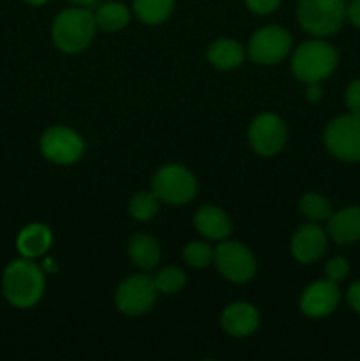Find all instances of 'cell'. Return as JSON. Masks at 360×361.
Segmentation results:
<instances>
[{"label":"cell","mask_w":360,"mask_h":361,"mask_svg":"<svg viewBox=\"0 0 360 361\" xmlns=\"http://www.w3.org/2000/svg\"><path fill=\"white\" fill-rule=\"evenodd\" d=\"M2 291L13 307L30 309L42 298L44 271L28 257L13 261L4 270Z\"/></svg>","instance_id":"cell-1"},{"label":"cell","mask_w":360,"mask_h":361,"mask_svg":"<svg viewBox=\"0 0 360 361\" xmlns=\"http://www.w3.org/2000/svg\"><path fill=\"white\" fill-rule=\"evenodd\" d=\"M95 14L88 7H71L56 14L52 27V37L56 48L64 53L83 51L95 34Z\"/></svg>","instance_id":"cell-2"},{"label":"cell","mask_w":360,"mask_h":361,"mask_svg":"<svg viewBox=\"0 0 360 361\" xmlns=\"http://www.w3.org/2000/svg\"><path fill=\"white\" fill-rule=\"evenodd\" d=\"M339 62L334 46L321 39L307 41L295 49L292 59V73L302 83H321L335 71Z\"/></svg>","instance_id":"cell-3"},{"label":"cell","mask_w":360,"mask_h":361,"mask_svg":"<svg viewBox=\"0 0 360 361\" xmlns=\"http://www.w3.org/2000/svg\"><path fill=\"white\" fill-rule=\"evenodd\" d=\"M296 18L307 34L314 37L332 35L348 18L346 0H299Z\"/></svg>","instance_id":"cell-4"},{"label":"cell","mask_w":360,"mask_h":361,"mask_svg":"<svg viewBox=\"0 0 360 361\" xmlns=\"http://www.w3.org/2000/svg\"><path fill=\"white\" fill-rule=\"evenodd\" d=\"M323 143L328 154L339 161H360V113L337 116L327 126Z\"/></svg>","instance_id":"cell-5"},{"label":"cell","mask_w":360,"mask_h":361,"mask_svg":"<svg viewBox=\"0 0 360 361\" xmlns=\"http://www.w3.org/2000/svg\"><path fill=\"white\" fill-rule=\"evenodd\" d=\"M152 192L169 204H186L196 196L198 183L193 173L184 166L169 164L152 176Z\"/></svg>","instance_id":"cell-6"},{"label":"cell","mask_w":360,"mask_h":361,"mask_svg":"<svg viewBox=\"0 0 360 361\" xmlns=\"http://www.w3.org/2000/svg\"><path fill=\"white\" fill-rule=\"evenodd\" d=\"M157 293L152 277L145 274L131 275L116 288L115 305L126 316H141L154 307Z\"/></svg>","instance_id":"cell-7"},{"label":"cell","mask_w":360,"mask_h":361,"mask_svg":"<svg viewBox=\"0 0 360 361\" xmlns=\"http://www.w3.org/2000/svg\"><path fill=\"white\" fill-rule=\"evenodd\" d=\"M214 263L222 277L235 284L249 282L256 274V259L246 245L239 242H222L214 249Z\"/></svg>","instance_id":"cell-8"},{"label":"cell","mask_w":360,"mask_h":361,"mask_svg":"<svg viewBox=\"0 0 360 361\" xmlns=\"http://www.w3.org/2000/svg\"><path fill=\"white\" fill-rule=\"evenodd\" d=\"M41 152L53 164L69 166L80 161L85 152V141L69 127H49L41 136Z\"/></svg>","instance_id":"cell-9"},{"label":"cell","mask_w":360,"mask_h":361,"mask_svg":"<svg viewBox=\"0 0 360 361\" xmlns=\"http://www.w3.org/2000/svg\"><path fill=\"white\" fill-rule=\"evenodd\" d=\"M292 49V35L286 28L275 27H263L258 32H254L249 41V53L251 60L261 66H274L286 59V55Z\"/></svg>","instance_id":"cell-10"},{"label":"cell","mask_w":360,"mask_h":361,"mask_svg":"<svg viewBox=\"0 0 360 361\" xmlns=\"http://www.w3.org/2000/svg\"><path fill=\"white\" fill-rule=\"evenodd\" d=\"M247 140H249L251 148L263 157L279 154L286 143L284 122L274 113L258 115L251 122Z\"/></svg>","instance_id":"cell-11"},{"label":"cell","mask_w":360,"mask_h":361,"mask_svg":"<svg viewBox=\"0 0 360 361\" xmlns=\"http://www.w3.org/2000/svg\"><path fill=\"white\" fill-rule=\"evenodd\" d=\"M341 293H339L337 282H332L328 279L325 281H316L304 289L300 296V309L306 316L321 319L327 317L337 309Z\"/></svg>","instance_id":"cell-12"},{"label":"cell","mask_w":360,"mask_h":361,"mask_svg":"<svg viewBox=\"0 0 360 361\" xmlns=\"http://www.w3.org/2000/svg\"><path fill=\"white\" fill-rule=\"evenodd\" d=\"M327 249V235L318 222L304 224L292 238V254L299 263L311 264L320 259Z\"/></svg>","instance_id":"cell-13"},{"label":"cell","mask_w":360,"mask_h":361,"mask_svg":"<svg viewBox=\"0 0 360 361\" xmlns=\"http://www.w3.org/2000/svg\"><path fill=\"white\" fill-rule=\"evenodd\" d=\"M221 324L224 331L232 337L244 338L253 335L260 326V312L254 305L246 302L229 303L221 316Z\"/></svg>","instance_id":"cell-14"},{"label":"cell","mask_w":360,"mask_h":361,"mask_svg":"<svg viewBox=\"0 0 360 361\" xmlns=\"http://www.w3.org/2000/svg\"><path fill=\"white\" fill-rule=\"evenodd\" d=\"M328 235L341 245L360 242V207H348L328 217Z\"/></svg>","instance_id":"cell-15"},{"label":"cell","mask_w":360,"mask_h":361,"mask_svg":"<svg viewBox=\"0 0 360 361\" xmlns=\"http://www.w3.org/2000/svg\"><path fill=\"white\" fill-rule=\"evenodd\" d=\"M194 226L208 240H224L232 235L233 224L228 215L217 207H201L194 215Z\"/></svg>","instance_id":"cell-16"},{"label":"cell","mask_w":360,"mask_h":361,"mask_svg":"<svg viewBox=\"0 0 360 361\" xmlns=\"http://www.w3.org/2000/svg\"><path fill=\"white\" fill-rule=\"evenodd\" d=\"M53 243V233L48 226L44 224H28L27 228H23L20 231L16 238V247L20 250V254L28 259H34V257L42 256L46 250L52 247Z\"/></svg>","instance_id":"cell-17"},{"label":"cell","mask_w":360,"mask_h":361,"mask_svg":"<svg viewBox=\"0 0 360 361\" xmlns=\"http://www.w3.org/2000/svg\"><path fill=\"white\" fill-rule=\"evenodd\" d=\"M207 59L215 69L232 71L242 66L246 51L233 39H217L207 49Z\"/></svg>","instance_id":"cell-18"},{"label":"cell","mask_w":360,"mask_h":361,"mask_svg":"<svg viewBox=\"0 0 360 361\" xmlns=\"http://www.w3.org/2000/svg\"><path fill=\"white\" fill-rule=\"evenodd\" d=\"M127 252L131 261L143 270L157 267L161 261V247L148 235H134L127 245Z\"/></svg>","instance_id":"cell-19"},{"label":"cell","mask_w":360,"mask_h":361,"mask_svg":"<svg viewBox=\"0 0 360 361\" xmlns=\"http://www.w3.org/2000/svg\"><path fill=\"white\" fill-rule=\"evenodd\" d=\"M133 9L145 25H161L172 16L175 0H133Z\"/></svg>","instance_id":"cell-20"},{"label":"cell","mask_w":360,"mask_h":361,"mask_svg":"<svg viewBox=\"0 0 360 361\" xmlns=\"http://www.w3.org/2000/svg\"><path fill=\"white\" fill-rule=\"evenodd\" d=\"M131 20V13L124 4L106 2L101 4L95 11V23L106 32H116L127 27Z\"/></svg>","instance_id":"cell-21"},{"label":"cell","mask_w":360,"mask_h":361,"mask_svg":"<svg viewBox=\"0 0 360 361\" xmlns=\"http://www.w3.org/2000/svg\"><path fill=\"white\" fill-rule=\"evenodd\" d=\"M299 207L304 217L309 219L311 222L328 221V217L332 215L330 203H328L327 197L320 196V194H314V192L304 194Z\"/></svg>","instance_id":"cell-22"},{"label":"cell","mask_w":360,"mask_h":361,"mask_svg":"<svg viewBox=\"0 0 360 361\" xmlns=\"http://www.w3.org/2000/svg\"><path fill=\"white\" fill-rule=\"evenodd\" d=\"M159 210V197L154 192H138L134 194L129 203V214L136 221L147 222L157 214Z\"/></svg>","instance_id":"cell-23"},{"label":"cell","mask_w":360,"mask_h":361,"mask_svg":"<svg viewBox=\"0 0 360 361\" xmlns=\"http://www.w3.org/2000/svg\"><path fill=\"white\" fill-rule=\"evenodd\" d=\"M155 288L159 293H164V295H175L180 293L186 286V275L180 268L176 267H166L159 271L154 277Z\"/></svg>","instance_id":"cell-24"},{"label":"cell","mask_w":360,"mask_h":361,"mask_svg":"<svg viewBox=\"0 0 360 361\" xmlns=\"http://www.w3.org/2000/svg\"><path fill=\"white\" fill-rule=\"evenodd\" d=\"M184 261L187 267L196 270L207 268L208 264L214 263V249L205 242H193L184 249Z\"/></svg>","instance_id":"cell-25"},{"label":"cell","mask_w":360,"mask_h":361,"mask_svg":"<svg viewBox=\"0 0 360 361\" xmlns=\"http://www.w3.org/2000/svg\"><path fill=\"white\" fill-rule=\"evenodd\" d=\"M349 274V264L344 257L335 256L325 264V275H327L328 281L332 282H341L348 277Z\"/></svg>","instance_id":"cell-26"},{"label":"cell","mask_w":360,"mask_h":361,"mask_svg":"<svg viewBox=\"0 0 360 361\" xmlns=\"http://www.w3.org/2000/svg\"><path fill=\"white\" fill-rule=\"evenodd\" d=\"M247 9L256 14H270L281 6L282 0H244Z\"/></svg>","instance_id":"cell-27"},{"label":"cell","mask_w":360,"mask_h":361,"mask_svg":"<svg viewBox=\"0 0 360 361\" xmlns=\"http://www.w3.org/2000/svg\"><path fill=\"white\" fill-rule=\"evenodd\" d=\"M346 106L352 113H360V80H353L344 94Z\"/></svg>","instance_id":"cell-28"},{"label":"cell","mask_w":360,"mask_h":361,"mask_svg":"<svg viewBox=\"0 0 360 361\" xmlns=\"http://www.w3.org/2000/svg\"><path fill=\"white\" fill-rule=\"evenodd\" d=\"M348 303L356 314H360V281L353 282L348 289Z\"/></svg>","instance_id":"cell-29"},{"label":"cell","mask_w":360,"mask_h":361,"mask_svg":"<svg viewBox=\"0 0 360 361\" xmlns=\"http://www.w3.org/2000/svg\"><path fill=\"white\" fill-rule=\"evenodd\" d=\"M348 20L360 28V0H353L348 6Z\"/></svg>","instance_id":"cell-30"},{"label":"cell","mask_w":360,"mask_h":361,"mask_svg":"<svg viewBox=\"0 0 360 361\" xmlns=\"http://www.w3.org/2000/svg\"><path fill=\"white\" fill-rule=\"evenodd\" d=\"M321 95H323V90H321V88H320V83L307 85V90H306L307 101L318 102L321 99Z\"/></svg>","instance_id":"cell-31"},{"label":"cell","mask_w":360,"mask_h":361,"mask_svg":"<svg viewBox=\"0 0 360 361\" xmlns=\"http://www.w3.org/2000/svg\"><path fill=\"white\" fill-rule=\"evenodd\" d=\"M71 4H74V6H80V7H90L94 6L95 0H69Z\"/></svg>","instance_id":"cell-32"},{"label":"cell","mask_w":360,"mask_h":361,"mask_svg":"<svg viewBox=\"0 0 360 361\" xmlns=\"http://www.w3.org/2000/svg\"><path fill=\"white\" fill-rule=\"evenodd\" d=\"M27 4H30V6H42V4H46L48 0H25Z\"/></svg>","instance_id":"cell-33"}]
</instances>
